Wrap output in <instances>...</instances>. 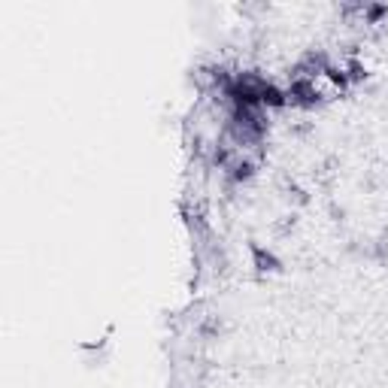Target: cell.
I'll list each match as a JSON object with an SVG mask.
<instances>
[{
  "mask_svg": "<svg viewBox=\"0 0 388 388\" xmlns=\"http://www.w3.org/2000/svg\"><path fill=\"white\" fill-rule=\"evenodd\" d=\"M252 170H255V167H252V164H249V161H240L237 167H234V179H237V182H243V179H249V176H252Z\"/></svg>",
  "mask_w": 388,
  "mask_h": 388,
  "instance_id": "cell-2",
  "label": "cell"
},
{
  "mask_svg": "<svg viewBox=\"0 0 388 388\" xmlns=\"http://www.w3.org/2000/svg\"><path fill=\"white\" fill-rule=\"evenodd\" d=\"M367 15H370V22H380L382 15H388V6H370V9H367Z\"/></svg>",
  "mask_w": 388,
  "mask_h": 388,
  "instance_id": "cell-3",
  "label": "cell"
},
{
  "mask_svg": "<svg viewBox=\"0 0 388 388\" xmlns=\"http://www.w3.org/2000/svg\"><path fill=\"white\" fill-rule=\"evenodd\" d=\"M252 255H255V264H258V270H276L279 267V261L270 255V252H264L261 246H252Z\"/></svg>",
  "mask_w": 388,
  "mask_h": 388,
  "instance_id": "cell-1",
  "label": "cell"
}]
</instances>
